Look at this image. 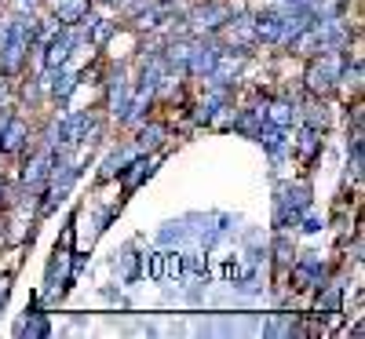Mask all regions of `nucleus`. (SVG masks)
<instances>
[{
  "label": "nucleus",
  "mask_w": 365,
  "mask_h": 339,
  "mask_svg": "<svg viewBox=\"0 0 365 339\" xmlns=\"http://www.w3.org/2000/svg\"><path fill=\"white\" fill-rule=\"evenodd\" d=\"M120 277H125V281H135V277H139V256H135V249L120 252Z\"/></svg>",
  "instance_id": "obj_17"
},
{
  "label": "nucleus",
  "mask_w": 365,
  "mask_h": 339,
  "mask_svg": "<svg viewBox=\"0 0 365 339\" xmlns=\"http://www.w3.org/2000/svg\"><path fill=\"white\" fill-rule=\"evenodd\" d=\"M263 120H270L274 128H289L292 120H296V110H292L289 103H270V106L263 110Z\"/></svg>",
  "instance_id": "obj_13"
},
{
  "label": "nucleus",
  "mask_w": 365,
  "mask_h": 339,
  "mask_svg": "<svg viewBox=\"0 0 365 339\" xmlns=\"http://www.w3.org/2000/svg\"><path fill=\"white\" fill-rule=\"evenodd\" d=\"M216 58H220V48H216V44H197V48H190V63H187V70L197 73V77H208L212 66H216Z\"/></svg>",
  "instance_id": "obj_8"
},
{
  "label": "nucleus",
  "mask_w": 365,
  "mask_h": 339,
  "mask_svg": "<svg viewBox=\"0 0 365 339\" xmlns=\"http://www.w3.org/2000/svg\"><path fill=\"white\" fill-rule=\"evenodd\" d=\"M252 26H256V41L282 44V15H278V11H263V15H256Z\"/></svg>",
  "instance_id": "obj_9"
},
{
  "label": "nucleus",
  "mask_w": 365,
  "mask_h": 339,
  "mask_svg": "<svg viewBox=\"0 0 365 339\" xmlns=\"http://www.w3.org/2000/svg\"><path fill=\"white\" fill-rule=\"evenodd\" d=\"M322 273H325L322 259H303V263H296V270H292V277H296V288L322 285Z\"/></svg>",
  "instance_id": "obj_10"
},
{
  "label": "nucleus",
  "mask_w": 365,
  "mask_h": 339,
  "mask_svg": "<svg viewBox=\"0 0 365 339\" xmlns=\"http://www.w3.org/2000/svg\"><path fill=\"white\" fill-rule=\"evenodd\" d=\"M325 125H329L325 106H311V110H307V128H314V132H318V128H325Z\"/></svg>",
  "instance_id": "obj_22"
},
{
  "label": "nucleus",
  "mask_w": 365,
  "mask_h": 339,
  "mask_svg": "<svg viewBox=\"0 0 365 339\" xmlns=\"http://www.w3.org/2000/svg\"><path fill=\"white\" fill-rule=\"evenodd\" d=\"M311 204V197H307V187H282L278 190V212H274V223H278L282 230L292 223L296 226V219L303 215V208Z\"/></svg>",
  "instance_id": "obj_2"
},
{
  "label": "nucleus",
  "mask_w": 365,
  "mask_h": 339,
  "mask_svg": "<svg viewBox=\"0 0 365 339\" xmlns=\"http://www.w3.org/2000/svg\"><path fill=\"white\" fill-rule=\"evenodd\" d=\"M150 172H154V161H135V165H132V172H125V187H128V190H135V187H139V179H143V175H150Z\"/></svg>",
  "instance_id": "obj_19"
},
{
  "label": "nucleus",
  "mask_w": 365,
  "mask_h": 339,
  "mask_svg": "<svg viewBox=\"0 0 365 339\" xmlns=\"http://www.w3.org/2000/svg\"><path fill=\"white\" fill-rule=\"evenodd\" d=\"M161 139H165V128H161V125H150V128L139 132V146H143V150H146V146H158Z\"/></svg>",
  "instance_id": "obj_21"
},
{
  "label": "nucleus",
  "mask_w": 365,
  "mask_h": 339,
  "mask_svg": "<svg viewBox=\"0 0 365 339\" xmlns=\"http://www.w3.org/2000/svg\"><path fill=\"white\" fill-rule=\"evenodd\" d=\"M223 19H227V8H220V4H212V8H205L197 19H194V26L201 29V33H208V29H216V26H223Z\"/></svg>",
  "instance_id": "obj_15"
},
{
  "label": "nucleus",
  "mask_w": 365,
  "mask_h": 339,
  "mask_svg": "<svg viewBox=\"0 0 365 339\" xmlns=\"http://www.w3.org/2000/svg\"><path fill=\"white\" fill-rule=\"evenodd\" d=\"M318 311H340V288H329V296L318 303Z\"/></svg>",
  "instance_id": "obj_23"
},
{
  "label": "nucleus",
  "mask_w": 365,
  "mask_h": 339,
  "mask_svg": "<svg viewBox=\"0 0 365 339\" xmlns=\"http://www.w3.org/2000/svg\"><path fill=\"white\" fill-rule=\"evenodd\" d=\"M4 296H8V285H4V281H0V306H4Z\"/></svg>",
  "instance_id": "obj_24"
},
{
  "label": "nucleus",
  "mask_w": 365,
  "mask_h": 339,
  "mask_svg": "<svg viewBox=\"0 0 365 339\" xmlns=\"http://www.w3.org/2000/svg\"><path fill=\"white\" fill-rule=\"evenodd\" d=\"M234 128L245 132V135H259V128H263V110H249V113L234 117Z\"/></svg>",
  "instance_id": "obj_16"
},
{
  "label": "nucleus",
  "mask_w": 365,
  "mask_h": 339,
  "mask_svg": "<svg viewBox=\"0 0 365 339\" xmlns=\"http://www.w3.org/2000/svg\"><path fill=\"white\" fill-rule=\"evenodd\" d=\"M77 41H81V33H73V29H63V33H55V37L48 41V51H44L48 70L66 66V58H70V51L77 48Z\"/></svg>",
  "instance_id": "obj_4"
},
{
  "label": "nucleus",
  "mask_w": 365,
  "mask_h": 339,
  "mask_svg": "<svg viewBox=\"0 0 365 339\" xmlns=\"http://www.w3.org/2000/svg\"><path fill=\"white\" fill-rule=\"evenodd\" d=\"M77 88V77L70 73V70H63L55 77V84H51V91H55V99H70V91Z\"/></svg>",
  "instance_id": "obj_18"
},
{
  "label": "nucleus",
  "mask_w": 365,
  "mask_h": 339,
  "mask_svg": "<svg viewBox=\"0 0 365 339\" xmlns=\"http://www.w3.org/2000/svg\"><path fill=\"white\" fill-rule=\"evenodd\" d=\"M19 335H48V321H44L41 314L26 318V321H22V328H19Z\"/></svg>",
  "instance_id": "obj_20"
},
{
  "label": "nucleus",
  "mask_w": 365,
  "mask_h": 339,
  "mask_svg": "<svg viewBox=\"0 0 365 339\" xmlns=\"http://www.w3.org/2000/svg\"><path fill=\"white\" fill-rule=\"evenodd\" d=\"M88 15V4H84V0H55V19L58 22H81Z\"/></svg>",
  "instance_id": "obj_11"
},
{
  "label": "nucleus",
  "mask_w": 365,
  "mask_h": 339,
  "mask_svg": "<svg viewBox=\"0 0 365 339\" xmlns=\"http://www.w3.org/2000/svg\"><path fill=\"white\" fill-rule=\"evenodd\" d=\"M26 135H29L26 120H19L15 113H4V117H0V150H4V153H15V150L22 146Z\"/></svg>",
  "instance_id": "obj_5"
},
{
  "label": "nucleus",
  "mask_w": 365,
  "mask_h": 339,
  "mask_svg": "<svg viewBox=\"0 0 365 339\" xmlns=\"http://www.w3.org/2000/svg\"><path fill=\"white\" fill-rule=\"evenodd\" d=\"M161 63H165L168 70H187V63H190V44H168V51H165Z\"/></svg>",
  "instance_id": "obj_14"
},
{
  "label": "nucleus",
  "mask_w": 365,
  "mask_h": 339,
  "mask_svg": "<svg viewBox=\"0 0 365 339\" xmlns=\"http://www.w3.org/2000/svg\"><path fill=\"white\" fill-rule=\"evenodd\" d=\"M34 33H37V26H29V22H22V19L8 22L4 44H0V70H4L8 77L19 73L22 58H26V51H29V41H34Z\"/></svg>",
  "instance_id": "obj_1"
},
{
  "label": "nucleus",
  "mask_w": 365,
  "mask_h": 339,
  "mask_svg": "<svg viewBox=\"0 0 365 339\" xmlns=\"http://www.w3.org/2000/svg\"><path fill=\"white\" fill-rule=\"evenodd\" d=\"M88 125L91 120L84 117V113H73V117H66L63 125H58V146H77V142H84L88 139Z\"/></svg>",
  "instance_id": "obj_7"
},
{
  "label": "nucleus",
  "mask_w": 365,
  "mask_h": 339,
  "mask_svg": "<svg viewBox=\"0 0 365 339\" xmlns=\"http://www.w3.org/2000/svg\"><path fill=\"white\" fill-rule=\"evenodd\" d=\"M227 44H234V51H245L256 44V26L249 15H241V19H230L227 22Z\"/></svg>",
  "instance_id": "obj_6"
},
{
  "label": "nucleus",
  "mask_w": 365,
  "mask_h": 339,
  "mask_svg": "<svg viewBox=\"0 0 365 339\" xmlns=\"http://www.w3.org/2000/svg\"><path fill=\"white\" fill-rule=\"evenodd\" d=\"M51 161H55V153H51V150H44L41 157L26 168V182H29V187H41V182L51 175Z\"/></svg>",
  "instance_id": "obj_12"
},
{
  "label": "nucleus",
  "mask_w": 365,
  "mask_h": 339,
  "mask_svg": "<svg viewBox=\"0 0 365 339\" xmlns=\"http://www.w3.org/2000/svg\"><path fill=\"white\" fill-rule=\"evenodd\" d=\"M336 80H340V63L332 55H325L322 63H314L307 70V88L314 91V95H329V91L336 88Z\"/></svg>",
  "instance_id": "obj_3"
}]
</instances>
